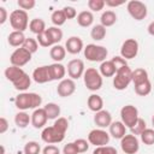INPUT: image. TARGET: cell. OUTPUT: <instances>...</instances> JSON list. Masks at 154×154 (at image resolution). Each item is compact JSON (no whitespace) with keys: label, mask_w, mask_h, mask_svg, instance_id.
I'll return each mask as SVG.
<instances>
[{"label":"cell","mask_w":154,"mask_h":154,"mask_svg":"<svg viewBox=\"0 0 154 154\" xmlns=\"http://www.w3.org/2000/svg\"><path fill=\"white\" fill-rule=\"evenodd\" d=\"M10 24L16 31L24 32V30L30 24L26 11H24V10H14V11H12L11 14H10Z\"/></svg>","instance_id":"5b68a950"},{"label":"cell","mask_w":154,"mask_h":154,"mask_svg":"<svg viewBox=\"0 0 154 154\" xmlns=\"http://www.w3.org/2000/svg\"><path fill=\"white\" fill-rule=\"evenodd\" d=\"M93 22H94V16L90 11H82L77 16V23L79 26L88 28L93 24Z\"/></svg>","instance_id":"d4e9b609"},{"label":"cell","mask_w":154,"mask_h":154,"mask_svg":"<svg viewBox=\"0 0 154 154\" xmlns=\"http://www.w3.org/2000/svg\"><path fill=\"white\" fill-rule=\"evenodd\" d=\"M100 20H101V25H103L105 28L112 26V25L116 24V22H117V14H116L114 11L107 10V11H105V12L101 14Z\"/></svg>","instance_id":"83f0119b"},{"label":"cell","mask_w":154,"mask_h":154,"mask_svg":"<svg viewBox=\"0 0 154 154\" xmlns=\"http://www.w3.org/2000/svg\"><path fill=\"white\" fill-rule=\"evenodd\" d=\"M109 128V135L113 138L122 140L126 135V126L123 124V122H112Z\"/></svg>","instance_id":"d6986e66"},{"label":"cell","mask_w":154,"mask_h":154,"mask_svg":"<svg viewBox=\"0 0 154 154\" xmlns=\"http://www.w3.org/2000/svg\"><path fill=\"white\" fill-rule=\"evenodd\" d=\"M36 40H37L38 45H40V46H42V47H51V46L53 47V45L51 43V41H49V38H48V36H47L46 31H45V32H42V34H40V35H37Z\"/></svg>","instance_id":"bcb514c9"},{"label":"cell","mask_w":154,"mask_h":154,"mask_svg":"<svg viewBox=\"0 0 154 154\" xmlns=\"http://www.w3.org/2000/svg\"><path fill=\"white\" fill-rule=\"evenodd\" d=\"M93 154H118L117 149L114 147L111 146H101V147H96L93 152Z\"/></svg>","instance_id":"b9f144b4"},{"label":"cell","mask_w":154,"mask_h":154,"mask_svg":"<svg viewBox=\"0 0 154 154\" xmlns=\"http://www.w3.org/2000/svg\"><path fill=\"white\" fill-rule=\"evenodd\" d=\"M42 154H60V150L57 146L48 144L42 149Z\"/></svg>","instance_id":"681fc988"},{"label":"cell","mask_w":154,"mask_h":154,"mask_svg":"<svg viewBox=\"0 0 154 154\" xmlns=\"http://www.w3.org/2000/svg\"><path fill=\"white\" fill-rule=\"evenodd\" d=\"M65 49L66 52H69L70 54H78L83 48V41L81 37L78 36H71L66 40L65 43Z\"/></svg>","instance_id":"e0dca14e"},{"label":"cell","mask_w":154,"mask_h":154,"mask_svg":"<svg viewBox=\"0 0 154 154\" xmlns=\"http://www.w3.org/2000/svg\"><path fill=\"white\" fill-rule=\"evenodd\" d=\"M105 0H89L88 1V7L89 10L94 12H99L105 7Z\"/></svg>","instance_id":"7bdbcfd3"},{"label":"cell","mask_w":154,"mask_h":154,"mask_svg":"<svg viewBox=\"0 0 154 154\" xmlns=\"http://www.w3.org/2000/svg\"><path fill=\"white\" fill-rule=\"evenodd\" d=\"M49 55H51V58H52L55 63H59V61L64 60V58H65V55H66V49H65V47H63V46H60V45H55V46H53V47L51 48Z\"/></svg>","instance_id":"f1b7e54d"},{"label":"cell","mask_w":154,"mask_h":154,"mask_svg":"<svg viewBox=\"0 0 154 154\" xmlns=\"http://www.w3.org/2000/svg\"><path fill=\"white\" fill-rule=\"evenodd\" d=\"M8 130V122L5 117L0 118V134H5Z\"/></svg>","instance_id":"816d5d0a"},{"label":"cell","mask_w":154,"mask_h":154,"mask_svg":"<svg viewBox=\"0 0 154 154\" xmlns=\"http://www.w3.org/2000/svg\"><path fill=\"white\" fill-rule=\"evenodd\" d=\"M88 142L95 147L107 146L109 142V134L103 129H94L88 134Z\"/></svg>","instance_id":"30bf717a"},{"label":"cell","mask_w":154,"mask_h":154,"mask_svg":"<svg viewBox=\"0 0 154 154\" xmlns=\"http://www.w3.org/2000/svg\"><path fill=\"white\" fill-rule=\"evenodd\" d=\"M125 1H116V0H105V4L109 7H117V6H122Z\"/></svg>","instance_id":"db71d44e"},{"label":"cell","mask_w":154,"mask_h":154,"mask_svg":"<svg viewBox=\"0 0 154 154\" xmlns=\"http://www.w3.org/2000/svg\"><path fill=\"white\" fill-rule=\"evenodd\" d=\"M111 60H112V61H113V64L116 65L117 70H119L120 67H123V66L128 65V64H126V60H125L124 58H122V57H114V58H112Z\"/></svg>","instance_id":"f907efd6"},{"label":"cell","mask_w":154,"mask_h":154,"mask_svg":"<svg viewBox=\"0 0 154 154\" xmlns=\"http://www.w3.org/2000/svg\"><path fill=\"white\" fill-rule=\"evenodd\" d=\"M43 108H45V111L47 113L48 119H57V118H59V116H60V107L57 103L49 102Z\"/></svg>","instance_id":"1f68e13d"},{"label":"cell","mask_w":154,"mask_h":154,"mask_svg":"<svg viewBox=\"0 0 154 154\" xmlns=\"http://www.w3.org/2000/svg\"><path fill=\"white\" fill-rule=\"evenodd\" d=\"M87 103H88V108H89L90 111L95 112V113L99 112V111H101L102 107H103V100H102V97H101L100 95H97V94H91V95L88 97Z\"/></svg>","instance_id":"603a6c76"},{"label":"cell","mask_w":154,"mask_h":154,"mask_svg":"<svg viewBox=\"0 0 154 154\" xmlns=\"http://www.w3.org/2000/svg\"><path fill=\"white\" fill-rule=\"evenodd\" d=\"M83 79H84V84L87 89L91 91H96L102 87V76L100 71H97L94 67H89L84 71Z\"/></svg>","instance_id":"3957f363"},{"label":"cell","mask_w":154,"mask_h":154,"mask_svg":"<svg viewBox=\"0 0 154 154\" xmlns=\"http://www.w3.org/2000/svg\"><path fill=\"white\" fill-rule=\"evenodd\" d=\"M51 19H52V23L55 25V26H60V25H63V24H65V22H66V16H65V13H64V11L63 10H57V11H54L53 13H52V16H51Z\"/></svg>","instance_id":"d590c367"},{"label":"cell","mask_w":154,"mask_h":154,"mask_svg":"<svg viewBox=\"0 0 154 154\" xmlns=\"http://www.w3.org/2000/svg\"><path fill=\"white\" fill-rule=\"evenodd\" d=\"M7 11L5 7H0V24H4L7 20Z\"/></svg>","instance_id":"f5cc1de1"},{"label":"cell","mask_w":154,"mask_h":154,"mask_svg":"<svg viewBox=\"0 0 154 154\" xmlns=\"http://www.w3.org/2000/svg\"><path fill=\"white\" fill-rule=\"evenodd\" d=\"M46 34H47V36H48V38H49V41H51V43L53 46H55L63 38V31L58 26H51V28H48L46 30Z\"/></svg>","instance_id":"484cf974"},{"label":"cell","mask_w":154,"mask_h":154,"mask_svg":"<svg viewBox=\"0 0 154 154\" xmlns=\"http://www.w3.org/2000/svg\"><path fill=\"white\" fill-rule=\"evenodd\" d=\"M131 82H132V70L129 67V65H125L119 70H117L113 77V87L117 90L126 89Z\"/></svg>","instance_id":"7a4b0ae2"},{"label":"cell","mask_w":154,"mask_h":154,"mask_svg":"<svg viewBox=\"0 0 154 154\" xmlns=\"http://www.w3.org/2000/svg\"><path fill=\"white\" fill-rule=\"evenodd\" d=\"M24 75H25V72H24V70H23L22 67L13 66V65L8 66V67L5 70V77H6L7 81L12 82V84H13L14 82H17V81H18L20 77H23Z\"/></svg>","instance_id":"ffe728a7"},{"label":"cell","mask_w":154,"mask_h":154,"mask_svg":"<svg viewBox=\"0 0 154 154\" xmlns=\"http://www.w3.org/2000/svg\"><path fill=\"white\" fill-rule=\"evenodd\" d=\"M17 4H18V6H19L20 10H24L25 11V10L34 8L35 5H36V1L35 0H18Z\"/></svg>","instance_id":"f6af8a7d"},{"label":"cell","mask_w":154,"mask_h":154,"mask_svg":"<svg viewBox=\"0 0 154 154\" xmlns=\"http://www.w3.org/2000/svg\"><path fill=\"white\" fill-rule=\"evenodd\" d=\"M107 54H108V51L103 46L89 43L84 47V57L89 61H101L102 63L107 58Z\"/></svg>","instance_id":"277c9868"},{"label":"cell","mask_w":154,"mask_h":154,"mask_svg":"<svg viewBox=\"0 0 154 154\" xmlns=\"http://www.w3.org/2000/svg\"><path fill=\"white\" fill-rule=\"evenodd\" d=\"M73 143L76 144V148L78 150V154L79 153H85L89 149V142L87 140H84V138H77Z\"/></svg>","instance_id":"ee69618b"},{"label":"cell","mask_w":154,"mask_h":154,"mask_svg":"<svg viewBox=\"0 0 154 154\" xmlns=\"http://www.w3.org/2000/svg\"><path fill=\"white\" fill-rule=\"evenodd\" d=\"M30 60H31V53L29 51H26L24 47H19V48L14 49V52L10 57L11 65L18 66V67L26 65Z\"/></svg>","instance_id":"9c48e42d"},{"label":"cell","mask_w":154,"mask_h":154,"mask_svg":"<svg viewBox=\"0 0 154 154\" xmlns=\"http://www.w3.org/2000/svg\"><path fill=\"white\" fill-rule=\"evenodd\" d=\"M126 10L135 20H142L147 17V6L142 1H138V0L129 1L126 5Z\"/></svg>","instance_id":"52a82bcc"},{"label":"cell","mask_w":154,"mask_h":154,"mask_svg":"<svg viewBox=\"0 0 154 154\" xmlns=\"http://www.w3.org/2000/svg\"><path fill=\"white\" fill-rule=\"evenodd\" d=\"M117 72V67L112 60H105L100 65V73L103 77H113Z\"/></svg>","instance_id":"cb8c5ba5"},{"label":"cell","mask_w":154,"mask_h":154,"mask_svg":"<svg viewBox=\"0 0 154 154\" xmlns=\"http://www.w3.org/2000/svg\"><path fill=\"white\" fill-rule=\"evenodd\" d=\"M40 152H41V147L35 141H29L24 146V154H40Z\"/></svg>","instance_id":"74e56055"},{"label":"cell","mask_w":154,"mask_h":154,"mask_svg":"<svg viewBox=\"0 0 154 154\" xmlns=\"http://www.w3.org/2000/svg\"><path fill=\"white\" fill-rule=\"evenodd\" d=\"M76 91V83L71 78H64L60 81V83L57 87V93L61 97L71 96Z\"/></svg>","instance_id":"5bb4252c"},{"label":"cell","mask_w":154,"mask_h":154,"mask_svg":"<svg viewBox=\"0 0 154 154\" xmlns=\"http://www.w3.org/2000/svg\"><path fill=\"white\" fill-rule=\"evenodd\" d=\"M30 84H31V78H30V76H29L28 73H25V75H24L23 77H20L17 82L13 83V87H14L17 90L24 91V90H26V89L30 87Z\"/></svg>","instance_id":"e575fe53"},{"label":"cell","mask_w":154,"mask_h":154,"mask_svg":"<svg viewBox=\"0 0 154 154\" xmlns=\"http://www.w3.org/2000/svg\"><path fill=\"white\" fill-rule=\"evenodd\" d=\"M94 123L100 129L107 128V126H109L112 124V116H111V113L108 111L101 109V111H99V112L95 113V116H94Z\"/></svg>","instance_id":"ac0fdd59"},{"label":"cell","mask_w":154,"mask_h":154,"mask_svg":"<svg viewBox=\"0 0 154 154\" xmlns=\"http://www.w3.org/2000/svg\"><path fill=\"white\" fill-rule=\"evenodd\" d=\"M147 129V125H146V122L142 119V118H138V120H137V123L130 129L131 130V134L132 135H141L144 130Z\"/></svg>","instance_id":"ab89813d"},{"label":"cell","mask_w":154,"mask_h":154,"mask_svg":"<svg viewBox=\"0 0 154 154\" xmlns=\"http://www.w3.org/2000/svg\"><path fill=\"white\" fill-rule=\"evenodd\" d=\"M29 29L31 32L36 34V35H40L42 32H45L47 29H46V23L43 19L41 18H34L30 20V24H29Z\"/></svg>","instance_id":"4316f807"},{"label":"cell","mask_w":154,"mask_h":154,"mask_svg":"<svg viewBox=\"0 0 154 154\" xmlns=\"http://www.w3.org/2000/svg\"><path fill=\"white\" fill-rule=\"evenodd\" d=\"M48 120V117H47V113L45 111V108H36L32 114H31V124L35 129H41L46 125Z\"/></svg>","instance_id":"2e32d148"},{"label":"cell","mask_w":154,"mask_h":154,"mask_svg":"<svg viewBox=\"0 0 154 154\" xmlns=\"http://www.w3.org/2000/svg\"><path fill=\"white\" fill-rule=\"evenodd\" d=\"M30 122H31V117H30L28 113H25L24 111L18 112V113L14 116V123H16V125H17L18 128H20V129L26 128Z\"/></svg>","instance_id":"4dcf8cb0"},{"label":"cell","mask_w":154,"mask_h":154,"mask_svg":"<svg viewBox=\"0 0 154 154\" xmlns=\"http://www.w3.org/2000/svg\"><path fill=\"white\" fill-rule=\"evenodd\" d=\"M138 53V42L135 38H128L123 42L120 48V57L125 60L134 59Z\"/></svg>","instance_id":"7c38bea8"},{"label":"cell","mask_w":154,"mask_h":154,"mask_svg":"<svg viewBox=\"0 0 154 154\" xmlns=\"http://www.w3.org/2000/svg\"><path fill=\"white\" fill-rule=\"evenodd\" d=\"M63 153L64 154H78V150L76 148V144L73 142H70V143H67V144L64 146Z\"/></svg>","instance_id":"c3c4849f"},{"label":"cell","mask_w":154,"mask_h":154,"mask_svg":"<svg viewBox=\"0 0 154 154\" xmlns=\"http://www.w3.org/2000/svg\"><path fill=\"white\" fill-rule=\"evenodd\" d=\"M1 154H5V147L1 146Z\"/></svg>","instance_id":"9f6ffc18"},{"label":"cell","mask_w":154,"mask_h":154,"mask_svg":"<svg viewBox=\"0 0 154 154\" xmlns=\"http://www.w3.org/2000/svg\"><path fill=\"white\" fill-rule=\"evenodd\" d=\"M120 148L125 154H136L140 149V141L135 135L126 134L120 140Z\"/></svg>","instance_id":"8fae6325"},{"label":"cell","mask_w":154,"mask_h":154,"mask_svg":"<svg viewBox=\"0 0 154 154\" xmlns=\"http://www.w3.org/2000/svg\"><path fill=\"white\" fill-rule=\"evenodd\" d=\"M32 79L38 83V84H43L47 82H51V73H49V66L48 65H43V66H38L32 72Z\"/></svg>","instance_id":"9a60e30c"},{"label":"cell","mask_w":154,"mask_h":154,"mask_svg":"<svg viewBox=\"0 0 154 154\" xmlns=\"http://www.w3.org/2000/svg\"><path fill=\"white\" fill-rule=\"evenodd\" d=\"M90 36H91V38L95 40V41H101V40H103L105 36H106V28H105L103 25H101V24L94 25L93 29H91V31H90Z\"/></svg>","instance_id":"d6a6232c"},{"label":"cell","mask_w":154,"mask_h":154,"mask_svg":"<svg viewBox=\"0 0 154 154\" xmlns=\"http://www.w3.org/2000/svg\"><path fill=\"white\" fill-rule=\"evenodd\" d=\"M63 11H64V13H65V16H66L67 19H73V18H76L78 16L76 8L72 7V6H65L63 8Z\"/></svg>","instance_id":"7dc6e473"},{"label":"cell","mask_w":154,"mask_h":154,"mask_svg":"<svg viewBox=\"0 0 154 154\" xmlns=\"http://www.w3.org/2000/svg\"><path fill=\"white\" fill-rule=\"evenodd\" d=\"M148 79H149L148 78V72L144 69L138 67V69H135L132 71V83H134V85L143 83V82H146Z\"/></svg>","instance_id":"f546056e"},{"label":"cell","mask_w":154,"mask_h":154,"mask_svg":"<svg viewBox=\"0 0 154 154\" xmlns=\"http://www.w3.org/2000/svg\"><path fill=\"white\" fill-rule=\"evenodd\" d=\"M134 88H135V93L137 95H140V96H147L152 91V83L148 79V81H146L143 83H140V84L134 85Z\"/></svg>","instance_id":"836d02e7"},{"label":"cell","mask_w":154,"mask_h":154,"mask_svg":"<svg viewBox=\"0 0 154 154\" xmlns=\"http://www.w3.org/2000/svg\"><path fill=\"white\" fill-rule=\"evenodd\" d=\"M141 141L146 146H152L154 144V129H146L141 135Z\"/></svg>","instance_id":"8d00e7d4"},{"label":"cell","mask_w":154,"mask_h":154,"mask_svg":"<svg viewBox=\"0 0 154 154\" xmlns=\"http://www.w3.org/2000/svg\"><path fill=\"white\" fill-rule=\"evenodd\" d=\"M41 138L43 142H46L48 144H54V143H60L65 138V134L61 132L60 130H58L54 125H52V126H47L42 130Z\"/></svg>","instance_id":"ba28073f"},{"label":"cell","mask_w":154,"mask_h":154,"mask_svg":"<svg viewBox=\"0 0 154 154\" xmlns=\"http://www.w3.org/2000/svg\"><path fill=\"white\" fill-rule=\"evenodd\" d=\"M23 47H24L26 51H29L31 54H34V53H36V52H37V49H38V42H37V40H36V38L26 37V40H25V42H24Z\"/></svg>","instance_id":"f35d334b"},{"label":"cell","mask_w":154,"mask_h":154,"mask_svg":"<svg viewBox=\"0 0 154 154\" xmlns=\"http://www.w3.org/2000/svg\"><path fill=\"white\" fill-rule=\"evenodd\" d=\"M25 40H26V37L24 36V32L16 31V30H13L7 37V41H8L10 46H12V47H23Z\"/></svg>","instance_id":"7402d4cb"},{"label":"cell","mask_w":154,"mask_h":154,"mask_svg":"<svg viewBox=\"0 0 154 154\" xmlns=\"http://www.w3.org/2000/svg\"><path fill=\"white\" fill-rule=\"evenodd\" d=\"M120 118H122V122L123 124L131 129L138 120V109L134 106V105H125L122 107L120 109Z\"/></svg>","instance_id":"8992f818"},{"label":"cell","mask_w":154,"mask_h":154,"mask_svg":"<svg viewBox=\"0 0 154 154\" xmlns=\"http://www.w3.org/2000/svg\"><path fill=\"white\" fill-rule=\"evenodd\" d=\"M84 63L81 59H72L67 64V73L71 79H78L84 75Z\"/></svg>","instance_id":"4fadbf2b"},{"label":"cell","mask_w":154,"mask_h":154,"mask_svg":"<svg viewBox=\"0 0 154 154\" xmlns=\"http://www.w3.org/2000/svg\"><path fill=\"white\" fill-rule=\"evenodd\" d=\"M48 66H49V73H51L52 81L64 79V77L66 75V69L64 65H61L60 63H54V64H51Z\"/></svg>","instance_id":"44dd1931"},{"label":"cell","mask_w":154,"mask_h":154,"mask_svg":"<svg viewBox=\"0 0 154 154\" xmlns=\"http://www.w3.org/2000/svg\"><path fill=\"white\" fill-rule=\"evenodd\" d=\"M41 103H42V97L36 93H20L14 99L16 107L22 111L32 109V108L36 109L38 108V106H41Z\"/></svg>","instance_id":"6da1fadb"},{"label":"cell","mask_w":154,"mask_h":154,"mask_svg":"<svg viewBox=\"0 0 154 154\" xmlns=\"http://www.w3.org/2000/svg\"><path fill=\"white\" fill-rule=\"evenodd\" d=\"M53 125H54L58 130H60L61 132H64V134H66V131H67V129H69V122H67V119L64 118V117L57 118Z\"/></svg>","instance_id":"60d3db41"},{"label":"cell","mask_w":154,"mask_h":154,"mask_svg":"<svg viewBox=\"0 0 154 154\" xmlns=\"http://www.w3.org/2000/svg\"><path fill=\"white\" fill-rule=\"evenodd\" d=\"M147 30H148V34H149V35L154 36V20L148 25V29H147Z\"/></svg>","instance_id":"11a10c76"},{"label":"cell","mask_w":154,"mask_h":154,"mask_svg":"<svg viewBox=\"0 0 154 154\" xmlns=\"http://www.w3.org/2000/svg\"><path fill=\"white\" fill-rule=\"evenodd\" d=\"M152 124H153V126H154V116H153V118H152Z\"/></svg>","instance_id":"6f0895ef"}]
</instances>
